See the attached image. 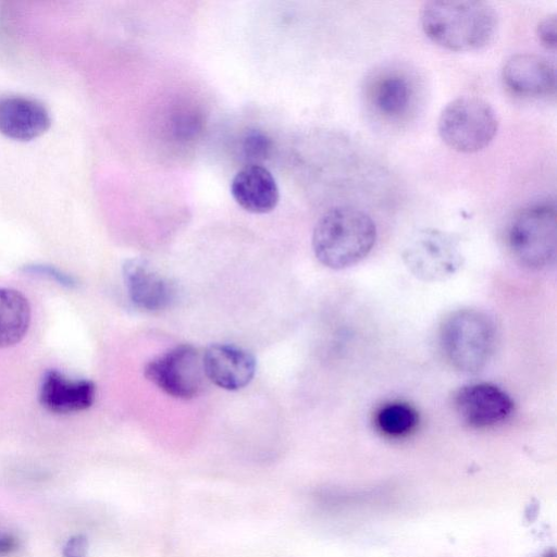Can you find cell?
I'll return each instance as SVG.
<instances>
[{
  "label": "cell",
  "mask_w": 557,
  "mask_h": 557,
  "mask_svg": "<svg viewBox=\"0 0 557 557\" xmlns=\"http://www.w3.org/2000/svg\"><path fill=\"white\" fill-rule=\"evenodd\" d=\"M440 344L451 367L462 373H478L493 356L496 344L495 323L478 309L455 310L441 323Z\"/></svg>",
  "instance_id": "3"
},
{
  "label": "cell",
  "mask_w": 557,
  "mask_h": 557,
  "mask_svg": "<svg viewBox=\"0 0 557 557\" xmlns=\"http://www.w3.org/2000/svg\"><path fill=\"white\" fill-rule=\"evenodd\" d=\"M18 547L20 540L14 533L0 530V557L12 555Z\"/></svg>",
  "instance_id": "23"
},
{
  "label": "cell",
  "mask_w": 557,
  "mask_h": 557,
  "mask_svg": "<svg viewBox=\"0 0 557 557\" xmlns=\"http://www.w3.org/2000/svg\"><path fill=\"white\" fill-rule=\"evenodd\" d=\"M27 298L14 288H0V348L13 346L26 335L30 324Z\"/></svg>",
  "instance_id": "15"
},
{
  "label": "cell",
  "mask_w": 557,
  "mask_h": 557,
  "mask_svg": "<svg viewBox=\"0 0 557 557\" xmlns=\"http://www.w3.org/2000/svg\"><path fill=\"white\" fill-rule=\"evenodd\" d=\"M273 143L271 138L259 129H251L242 139V154L246 165H262L271 154Z\"/></svg>",
  "instance_id": "18"
},
{
  "label": "cell",
  "mask_w": 557,
  "mask_h": 557,
  "mask_svg": "<svg viewBox=\"0 0 557 557\" xmlns=\"http://www.w3.org/2000/svg\"><path fill=\"white\" fill-rule=\"evenodd\" d=\"M457 416L472 428H488L507 420L513 401L500 387L491 383L462 386L454 397Z\"/></svg>",
  "instance_id": "8"
},
{
  "label": "cell",
  "mask_w": 557,
  "mask_h": 557,
  "mask_svg": "<svg viewBox=\"0 0 557 557\" xmlns=\"http://www.w3.org/2000/svg\"><path fill=\"white\" fill-rule=\"evenodd\" d=\"M170 128L177 140H191L202 128V116L193 108H182L171 116Z\"/></svg>",
  "instance_id": "19"
},
{
  "label": "cell",
  "mask_w": 557,
  "mask_h": 557,
  "mask_svg": "<svg viewBox=\"0 0 557 557\" xmlns=\"http://www.w3.org/2000/svg\"><path fill=\"white\" fill-rule=\"evenodd\" d=\"M412 89L408 79L399 74H389L375 84L373 104L385 117L396 119L405 114L410 106Z\"/></svg>",
  "instance_id": "16"
},
{
  "label": "cell",
  "mask_w": 557,
  "mask_h": 557,
  "mask_svg": "<svg viewBox=\"0 0 557 557\" xmlns=\"http://www.w3.org/2000/svg\"><path fill=\"white\" fill-rule=\"evenodd\" d=\"M131 302L145 311H159L173 301L174 288L169 280L141 259H129L122 269Z\"/></svg>",
  "instance_id": "13"
},
{
  "label": "cell",
  "mask_w": 557,
  "mask_h": 557,
  "mask_svg": "<svg viewBox=\"0 0 557 557\" xmlns=\"http://www.w3.org/2000/svg\"><path fill=\"white\" fill-rule=\"evenodd\" d=\"M62 557H88V540L84 534H75L66 540Z\"/></svg>",
  "instance_id": "22"
},
{
  "label": "cell",
  "mask_w": 557,
  "mask_h": 557,
  "mask_svg": "<svg viewBox=\"0 0 557 557\" xmlns=\"http://www.w3.org/2000/svg\"><path fill=\"white\" fill-rule=\"evenodd\" d=\"M403 261L417 278L441 282L453 276L463 263L459 242L449 233L426 227L413 232L406 240Z\"/></svg>",
  "instance_id": "6"
},
{
  "label": "cell",
  "mask_w": 557,
  "mask_h": 557,
  "mask_svg": "<svg viewBox=\"0 0 557 557\" xmlns=\"http://www.w3.org/2000/svg\"><path fill=\"white\" fill-rule=\"evenodd\" d=\"M205 375L216 386L237 391L247 386L256 373V359L232 344H212L202 355Z\"/></svg>",
  "instance_id": "10"
},
{
  "label": "cell",
  "mask_w": 557,
  "mask_h": 557,
  "mask_svg": "<svg viewBox=\"0 0 557 557\" xmlns=\"http://www.w3.org/2000/svg\"><path fill=\"white\" fill-rule=\"evenodd\" d=\"M498 117L483 99L461 96L449 101L441 111L437 132L451 149L471 153L487 147L496 136Z\"/></svg>",
  "instance_id": "5"
},
{
  "label": "cell",
  "mask_w": 557,
  "mask_h": 557,
  "mask_svg": "<svg viewBox=\"0 0 557 557\" xmlns=\"http://www.w3.org/2000/svg\"><path fill=\"white\" fill-rule=\"evenodd\" d=\"M536 35L541 44L550 50L556 48L557 42V16L550 14L540 21L536 27Z\"/></svg>",
  "instance_id": "21"
},
{
  "label": "cell",
  "mask_w": 557,
  "mask_h": 557,
  "mask_svg": "<svg viewBox=\"0 0 557 557\" xmlns=\"http://www.w3.org/2000/svg\"><path fill=\"white\" fill-rule=\"evenodd\" d=\"M231 194L235 201L251 213L272 211L280 191L271 172L262 165H246L232 180Z\"/></svg>",
  "instance_id": "14"
},
{
  "label": "cell",
  "mask_w": 557,
  "mask_h": 557,
  "mask_svg": "<svg viewBox=\"0 0 557 557\" xmlns=\"http://www.w3.org/2000/svg\"><path fill=\"white\" fill-rule=\"evenodd\" d=\"M556 236V205L545 198L518 212L509 225L507 240L519 264L541 270L555 262Z\"/></svg>",
  "instance_id": "4"
},
{
  "label": "cell",
  "mask_w": 557,
  "mask_h": 557,
  "mask_svg": "<svg viewBox=\"0 0 557 557\" xmlns=\"http://www.w3.org/2000/svg\"><path fill=\"white\" fill-rule=\"evenodd\" d=\"M376 240V226L364 211L351 206L327 210L312 233V249L324 267L349 268L364 259Z\"/></svg>",
  "instance_id": "2"
},
{
  "label": "cell",
  "mask_w": 557,
  "mask_h": 557,
  "mask_svg": "<svg viewBox=\"0 0 557 557\" xmlns=\"http://www.w3.org/2000/svg\"><path fill=\"white\" fill-rule=\"evenodd\" d=\"M51 125L49 110L40 101L25 96L0 97V133L13 140L38 138Z\"/></svg>",
  "instance_id": "12"
},
{
  "label": "cell",
  "mask_w": 557,
  "mask_h": 557,
  "mask_svg": "<svg viewBox=\"0 0 557 557\" xmlns=\"http://www.w3.org/2000/svg\"><path fill=\"white\" fill-rule=\"evenodd\" d=\"M418 413L406 403L393 401L383 405L375 414L377 430L388 437H403L411 433L418 424Z\"/></svg>",
  "instance_id": "17"
},
{
  "label": "cell",
  "mask_w": 557,
  "mask_h": 557,
  "mask_svg": "<svg viewBox=\"0 0 557 557\" xmlns=\"http://www.w3.org/2000/svg\"><path fill=\"white\" fill-rule=\"evenodd\" d=\"M420 23L434 44L451 51H471L493 40L498 16L484 1L434 0L423 4Z\"/></svg>",
  "instance_id": "1"
},
{
  "label": "cell",
  "mask_w": 557,
  "mask_h": 557,
  "mask_svg": "<svg viewBox=\"0 0 557 557\" xmlns=\"http://www.w3.org/2000/svg\"><path fill=\"white\" fill-rule=\"evenodd\" d=\"M96 398V385L85 379H71L55 369L41 377L38 400L49 412L67 414L88 409Z\"/></svg>",
  "instance_id": "11"
},
{
  "label": "cell",
  "mask_w": 557,
  "mask_h": 557,
  "mask_svg": "<svg viewBox=\"0 0 557 557\" xmlns=\"http://www.w3.org/2000/svg\"><path fill=\"white\" fill-rule=\"evenodd\" d=\"M144 372L148 381L178 399L196 397L203 387L206 376L202 356L188 344L177 345L150 360Z\"/></svg>",
  "instance_id": "7"
},
{
  "label": "cell",
  "mask_w": 557,
  "mask_h": 557,
  "mask_svg": "<svg viewBox=\"0 0 557 557\" xmlns=\"http://www.w3.org/2000/svg\"><path fill=\"white\" fill-rule=\"evenodd\" d=\"M21 270L24 274L46 277L66 288L77 287V281L72 275L53 265L32 263L23 265Z\"/></svg>",
  "instance_id": "20"
},
{
  "label": "cell",
  "mask_w": 557,
  "mask_h": 557,
  "mask_svg": "<svg viewBox=\"0 0 557 557\" xmlns=\"http://www.w3.org/2000/svg\"><path fill=\"white\" fill-rule=\"evenodd\" d=\"M502 79L509 91L521 97L542 98L556 90L554 65L535 53H518L507 59Z\"/></svg>",
  "instance_id": "9"
}]
</instances>
